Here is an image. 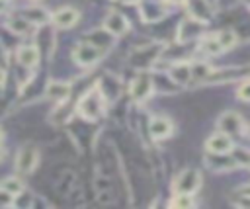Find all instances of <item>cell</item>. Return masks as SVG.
I'll return each instance as SVG.
<instances>
[{
    "mask_svg": "<svg viewBox=\"0 0 250 209\" xmlns=\"http://www.w3.org/2000/svg\"><path fill=\"white\" fill-rule=\"evenodd\" d=\"M18 63L21 66H25V68H33L39 63V49L37 47H31V45L20 47V51H18Z\"/></svg>",
    "mask_w": 250,
    "mask_h": 209,
    "instance_id": "18",
    "label": "cell"
},
{
    "mask_svg": "<svg viewBox=\"0 0 250 209\" xmlns=\"http://www.w3.org/2000/svg\"><path fill=\"white\" fill-rule=\"evenodd\" d=\"M80 14L76 8H70V6H64V8H59L53 16H51V21L57 25V27H62V29H68L72 27L76 21H78Z\"/></svg>",
    "mask_w": 250,
    "mask_h": 209,
    "instance_id": "13",
    "label": "cell"
},
{
    "mask_svg": "<svg viewBox=\"0 0 250 209\" xmlns=\"http://www.w3.org/2000/svg\"><path fill=\"white\" fill-rule=\"evenodd\" d=\"M45 96L53 102H59V104H64L70 96V84L68 82H62V80H53L47 84L45 88Z\"/></svg>",
    "mask_w": 250,
    "mask_h": 209,
    "instance_id": "14",
    "label": "cell"
},
{
    "mask_svg": "<svg viewBox=\"0 0 250 209\" xmlns=\"http://www.w3.org/2000/svg\"><path fill=\"white\" fill-rule=\"evenodd\" d=\"M199 188H201V174H199V170H195V168H186V170H182V172L176 176L174 184H172L174 193H195Z\"/></svg>",
    "mask_w": 250,
    "mask_h": 209,
    "instance_id": "2",
    "label": "cell"
},
{
    "mask_svg": "<svg viewBox=\"0 0 250 209\" xmlns=\"http://www.w3.org/2000/svg\"><path fill=\"white\" fill-rule=\"evenodd\" d=\"M139 14H141L143 21L154 23V21H160V20L166 16V8H164L162 2L145 0V2H141V6H139Z\"/></svg>",
    "mask_w": 250,
    "mask_h": 209,
    "instance_id": "10",
    "label": "cell"
},
{
    "mask_svg": "<svg viewBox=\"0 0 250 209\" xmlns=\"http://www.w3.org/2000/svg\"><path fill=\"white\" fill-rule=\"evenodd\" d=\"M205 148H207V152H219L221 154V152H230L234 148V143H232L230 135L217 131L205 141Z\"/></svg>",
    "mask_w": 250,
    "mask_h": 209,
    "instance_id": "11",
    "label": "cell"
},
{
    "mask_svg": "<svg viewBox=\"0 0 250 209\" xmlns=\"http://www.w3.org/2000/svg\"><path fill=\"white\" fill-rule=\"evenodd\" d=\"M104 100H105V96L100 92V90H90V92H86L84 96H82V100L78 102V105H76V109L80 111V115L82 117H86V119H98L102 113H104Z\"/></svg>",
    "mask_w": 250,
    "mask_h": 209,
    "instance_id": "1",
    "label": "cell"
},
{
    "mask_svg": "<svg viewBox=\"0 0 250 209\" xmlns=\"http://www.w3.org/2000/svg\"><path fill=\"white\" fill-rule=\"evenodd\" d=\"M217 39H219L223 51H230V49L238 43V35H236L232 29H221V31L217 33Z\"/></svg>",
    "mask_w": 250,
    "mask_h": 209,
    "instance_id": "24",
    "label": "cell"
},
{
    "mask_svg": "<svg viewBox=\"0 0 250 209\" xmlns=\"http://www.w3.org/2000/svg\"><path fill=\"white\" fill-rule=\"evenodd\" d=\"M193 203H195L193 193H174V197H172V201H170V205H172V207H178V209H188V207H191Z\"/></svg>",
    "mask_w": 250,
    "mask_h": 209,
    "instance_id": "25",
    "label": "cell"
},
{
    "mask_svg": "<svg viewBox=\"0 0 250 209\" xmlns=\"http://www.w3.org/2000/svg\"><path fill=\"white\" fill-rule=\"evenodd\" d=\"M6 2H8V0H6Z\"/></svg>",
    "mask_w": 250,
    "mask_h": 209,
    "instance_id": "39",
    "label": "cell"
},
{
    "mask_svg": "<svg viewBox=\"0 0 250 209\" xmlns=\"http://www.w3.org/2000/svg\"><path fill=\"white\" fill-rule=\"evenodd\" d=\"M2 139H4V133H2V129H0V143H2Z\"/></svg>",
    "mask_w": 250,
    "mask_h": 209,
    "instance_id": "36",
    "label": "cell"
},
{
    "mask_svg": "<svg viewBox=\"0 0 250 209\" xmlns=\"http://www.w3.org/2000/svg\"><path fill=\"white\" fill-rule=\"evenodd\" d=\"M166 4H172V6H180V4H186L188 0H164Z\"/></svg>",
    "mask_w": 250,
    "mask_h": 209,
    "instance_id": "31",
    "label": "cell"
},
{
    "mask_svg": "<svg viewBox=\"0 0 250 209\" xmlns=\"http://www.w3.org/2000/svg\"><path fill=\"white\" fill-rule=\"evenodd\" d=\"M0 188H4L6 191H10V193L18 195V193H20V191L23 189V184H21V180H20V178H16V176H10V178L2 180Z\"/></svg>",
    "mask_w": 250,
    "mask_h": 209,
    "instance_id": "26",
    "label": "cell"
},
{
    "mask_svg": "<svg viewBox=\"0 0 250 209\" xmlns=\"http://www.w3.org/2000/svg\"><path fill=\"white\" fill-rule=\"evenodd\" d=\"M199 51L205 53V55H209V57L221 55L223 53V47H221V43L217 39V33L215 35H203L201 41H199Z\"/></svg>",
    "mask_w": 250,
    "mask_h": 209,
    "instance_id": "22",
    "label": "cell"
},
{
    "mask_svg": "<svg viewBox=\"0 0 250 209\" xmlns=\"http://www.w3.org/2000/svg\"><path fill=\"white\" fill-rule=\"evenodd\" d=\"M148 131H150V137L154 141H162V139H168L174 133V123L166 115H154L148 123Z\"/></svg>",
    "mask_w": 250,
    "mask_h": 209,
    "instance_id": "7",
    "label": "cell"
},
{
    "mask_svg": "<svg viewBox=\"0 0 250 209\" xmlns=\"http://www.w3.org/2000/svg\"><path fill=\"white\" fill-rule=\"evenodd\" d=\"M207 166L215 172H227V170H232L238 166L236 158L230 156V152H209L207 156Z\"/></svg>",
    "mask_w": 250,
    "mask_h": 209,
    "instance_id": "12",
    "label": "cell"
},
{
    "mask_svg": "<svg viewBox=\"0 0 250 209\" xmlns=\"http://www.w3.org/2000/svg\"><path fill=\"white\" fill-rule=\"evenodd\" d=\"M248 135H250V127H248Z\"/></svg>",
    "mask_w": 250,
    "mask_h": 209,
    "instance_id": "37",
    "label": "cell"
},
{
    "mask_svg": "<svg viewBox=\"0 0 250 209\" xmlns=\"http://www.w3.org/2000/svg\"><path fill=\"white\" fill-rule=\"evenodd\" d=\"M6 10V0H0V12H4Z\"/></svg>",
    "mask_w": 250,
    "mask_h": 209,
    "instance_id": "34",
    "label": "cell"
},
{
    "mask_svg": "<svg viewBox=\"0 0 250 209\" xmlns=\"http://www.w3.org/2000/svg\"><path fill=\"white\" fill-rule=\"evenodd\" d=\"M21 16H23V18H27L33 25H43V23H47V21L51 20L49 12H47L45 8H41V6L25 8V10H21Z\"/></svg>",
    "mask_w": 250,
    "mask_h": 209,
    "instance_id": "21",
    "label": "cell"
},
{
    "mask_svg": "<svg viewBox=\"0 0 250 209\" xmlns=\"http://www.w3.org/2000/svg\"><path fill=\"white\" fill-rule=\"evenodd\" d=\"M215 66H209L207 63H193L191 64V82H197V84H205L209 74L213 72Z\"/></svg>",
    "mask_w": 250,
    "mask_h": 209,
    "instance_id": "23",
    "label": "cell"
},
{
    "mask_svg": "<svg viewBox=\"0 0 250 209\" xmlns=\"http://www.w3.org/2000/svg\"><path fill=\"white\" fill-rule=\"evenodd\" d=\"M88 43L96 45V47L104 53L105 49L111 47V43H113V33H109L105 27H104V29H98V31H92L90 37H88Z\"/></svg>",
    "mask_w": 250,
    "mask_h": 209,
    "instance_id": "20",
    "label": "cell"
},
{
    "mask_svg": "<svg viewBox=\"0 0 250 209\" xmlns=\"http://www.w3.org/2000/svg\"><path fill=\"white\" fill-rule=\"evenodd\" d=\"M8 29L14 35H29L33 31V23L23 16H14L8 20Z\"/></svg>",
    "mask_w": 250,
    "mask_h": 209,
    "instance_id": "19",
    "label": "cell"
},
{
    "mask_svg": "<svg viewBox=\"0 0 250 209\" xmlns=\"http://www.w3.org/2000/svg\"><path fill=\"white\" fill-rule=\"evenodd\" d=\"M230 203H232L234 207H250V195H248V193L238 191V197H232V199H230Z\"/></svg>",
    "mask_w": 250,
    "mask_h": 209,
    "instance_id": "29",
    "label": "cell"
},
{
    "mask_svg": "<svg viewBox=\"0 0 250 209\" xmlns=\"http://www.w3.org/2000/svg\"><path fill=\"white\" fill-rule=\"evenodd\" d=\"M102 55H104V53H102L96 45H92V43H88V41L80 43V45L74 49V61H76V64H80V66H92L94 63L100 61Z\"/></svg>",
    "mask_w": 250,
    "mask_h": 209,
    "instance_id": "5",
    "label": "cell"
},
{
    "mask_svg": "<svg viewBox=\"0 0 250 209\" xmlns=\"http://www.w3.org/2000/svg\"><path fill=\"white\" fill-rule=\"evenodd\" d=\"M168 74H170V78L174 80L176 86H186V84L191 82V64L184 63V61H178L170 66Z\"/></svg>",
    "mask_w": 250,
    "mask_h": 209,
    "instance_id": "16",
    "label": "cell"
},
{
    "mask_svg": "<svg viewBox=\"0 0 250 209\" xmlns=\"http://www.w3.org/2000/svg\"><path fill=\"white\" fill-rule=\"evenodd\" d=\"M203 27H205L203 21H199V20H195V18H191V16L186 18V20L180 21V25H178V41L186 43V41H189V39L201 37V35H203Z\"/></svg>",
    "mask_w": 250,
    "mask_h": 209,
    "instance_id": "6",
    "label": "cell"
},
{
    "mask_svg": "<svg viewBox=\"0 0 250 209\" xmlns=\"http://www.w3.org/2000/svg\"><path fill=\"white\" fill-rule=\"evenodd\" d=\"M37 158H39L37 148L31 146V145H25V146L18 152V156H16V170H18L20 174H29V172L35 168Z\"/></svg>",
    "mask_w": 250,
    "mask_h": 209,
    "instance_id": "9",
    "label": "cell"
},
{
    "mask_svg": "<svg viewBox=\"0 0 250 209\" xmlns=\"http://www.w3.org/2000/svg\"><path fill=\"white\" fill-rule=\"evenodd\" d=\"M160 51H162V43H148V45L137 49L129 57V64L135 66V68H146V66H150V64L156 63Z\"/></svg>",
    "mask_w": 250,
    "mask_h": 209,
    "instance_id": "3",
    "label": "cell"
},
{
    "mask_svg": "<svg viewBox=\"0 0 250 209\" xmlns=\"http://www.w3.org/2000/svg\"><path fill=\"white\" fill-rule=\"evenodd\" d=\"M4 154H6V150H4V146H0V162H2V158H4Z\"/></svg>",
    "mask_w": 250,
    "mask_h": 209,
    "instance_id": "35",
    "label": "cell"
},
{
    "mask_svg": "<svg viewBox=\"0 0 250 209\" xmlns=\"http://www.w3.org/2000/svg\"><path fill=\"white\" fill-rule=\"evenodd\" d=\"M217 129L227 133V135H230V137H242L246 133L244 119L236 111H223L219 115V119H217Z\"/></svg>",
    "mask_w": 250,
    "mask_h": 209,
    "instance_id": "4",
    "label": "cell"
},
{
    "mask_svg": "<svg viewBox=\"0 0 250 209\" xmlns=\"http://www.w3.org/2000/svg\"><path fill=\"white\" fill-rule=\"evenodd\" d=\"M72 184H74V178H72V174L68 172V174H66V180H61V182L57 184V189H59L61 193H68L70 188H72Z\"/></svg>",
    "mask_w": 250,
    "mask_h": 209,
    "instance_id": "28",
    "label": "cell"
},
{
    "mask_svg": "<svg viewBox=\"0 0 250 209\" xmlns=\"http://www.w3.org/2000/svg\"><path fill=\"white\" fill-rule=\"evenodd\" d=\"M117 2H121V4H137L139 0H117Z\"/></svg>",
    "mask_w": 250,
    "mask_h": 209,
    "instance_id": "33",
    "label": "cell"
},
{
    "mask_svg": "<svg viewBox=\"0 0 250 209\" xmlns=\"http://www.w3.org/2000/svg\"><path fill=\"white\" fill-rule=\"evenodd\" d=\"M104 27H105L109 33H113V35H123V33L129 29V21H127V18H125L123 14H119V12H109V14L105 16Z\"/></svg>",
    "mask_w": 250,
    "mask_h": 209,
    "instance_id": "17",
    "label": "cell"
},
{
    "mask_svg": "<svg viewBox=\"0 0 250 209\" xmlns=\"http://www.w3.org/2000/svg\"><path fill=\"white\" fill-rule=\"evenodd\" d=\"M236 96H238V100H240V102H250V76L238 82Z\"/></svg>",
    "mask_w": 250,
    "mask_h": 209,
    "instance_id": "27",
    "label": "cell"
},
{
    "mask_svg": "<svg viewBox=\"0 0 250 209\" xmlns=\"http://www.w3.org/2000/svg\"><path fill=\"white\" fill-rule=\"evenodd\" d=\"M188 12L191 18L207 23L213 16V10H211V2L209 0H188Z\"/></svg>",
    "mask_w": 250,
    "mask_h": 209,
    "instance_id": "15",
    "label": "cell"
},
{
    "mask_svg": "<svg viewBox=\"0 0 250 209\" xmlns=\"http://www.w3.org/2000/svg\"><path fill=\"white\" fill-rule=\"evenodd\" d=\"M0 80H2V74H0Z\"/></svg>",
    "mask_w": 250,
    "mask_h": 209,
    "instance_id": "38",
    "label": "cell"
},
{
    "mask_svg": "<svg viewBox=\"0 0 250 209\" xmlns=\"http://www.w3.org/2000/svg\"><path fill=\"white\" fill-rule=\"evenodd\" d=\"M238 191H242V193H248V195H250V184H244V186H242Z\"/></svg>",
    "mask_w": 250,
    "mask_h": 209,
    "instance_id": "32",
    "label": "cell"
},
{
    "mask_svg": "<svg viewBox=\"0 0 250 209\" xmlns=\"http://www.w3.org/2000/svg\"><path fill=\"white\" fill-rule=\"evenodd\" d=\"M152 88H154V80H152L146 72H141V74L131 82V96H133V100H137V102H145V100L152 94Z\"/></svg>",
    "mask_w": 250,
    "mask_h": 209,
    "instance_id": "8",
    "label": "cell"
},
{
    "mask_svg": "<svg viewBox=\"0 0 250 209\" xmlns=\"http://www.w3.org/2000/svg\"><path fill=\"white\" fill-rule=\"evenodd\" d=\"M14 193L6 191L4 188H0V207H8V205H14Z\"/></svg>",
    "mask_w": 250,
    "mask_h": 209,
    "instance_id": "30",
    "label": "cell"
}]
</instances>
